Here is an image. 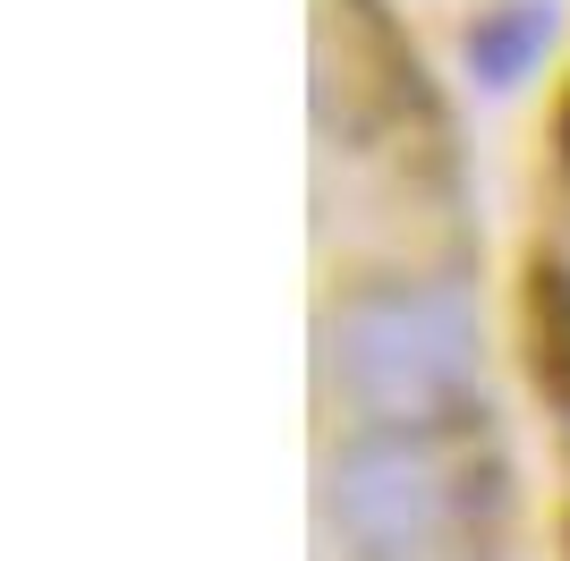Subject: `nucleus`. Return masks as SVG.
<instances>
[{"instance_id": "3", "label": "nucleus", "mask_w": 570, "mask_h": 561, "mask_svg": "<svg viewBox=\"0 0 570 561\" xmlns=\"http://www.w3.org/2000/svg\"><path fill=\"white\" fill-rule=\"evenodd\" d=\"M546 43H553V9H546V0H520V9L476 18V35H469V69L485 77V86H520V77L546 60Z\"/></svg>"}, {"instance_id": "2", "label": "nucleus", "mask_w": 570, "mask_h": 561, "mask_svg": "<svg viewBox=\"0 0 570 561\" xmlns=\"http://www.w3.org/2000/svg\"><path fill=\"white\" fill-rule=\"evenodd\" d=\"M333 502L366 561H426L452 528V468L426 434H375L333 468Z\"/></svg>"}, {"instance_id": "1", "label": "nucleus", "mask_w": 570, "mask_h": 561, "mask_svg": "<svg viewBox=\"0 0 570 561\" xmlns=\"http://www.w3.org/2000/svg\"><path fill=\"white\" fill-rule=\"evenodd\" d=\"M341 383L383 425H434L476 383V315L460 289H401L341 315Z\"/></svg>"}]
</instances>
